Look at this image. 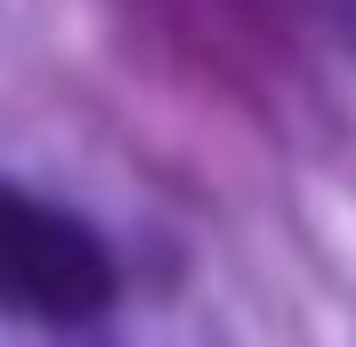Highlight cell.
<instances>
[{
	"label": "cell",
	"instance_id": "1",
	"mask_svg": "<svg viewBox=\"0 0 356 347\" xmlns=\"http://www.w3.org/2000/svg\"><path fill=\"white\" fill-rule=\"evenodd\" d=\"M0 307L17 323H97L113 307V251L73 210L0 186Z\"/></svg>",
	"mask_w": 356,
	"mask_h": 347
},
{
	"label": "cell",
	"instance_id": "2",
	"mask_svg": "<svg viewBox=\"0 0 356 347\" xmlns=\"http://www.w3.org/2000/svg\"><path fill=\"white\" fill-rule=\"evenodd\" d=\"M316 17H324V24L340 33V41L356 49V0H316Z\"/></svg>",
	"mask_w": 356,
	"mask_h": 347
}]
</instances>
